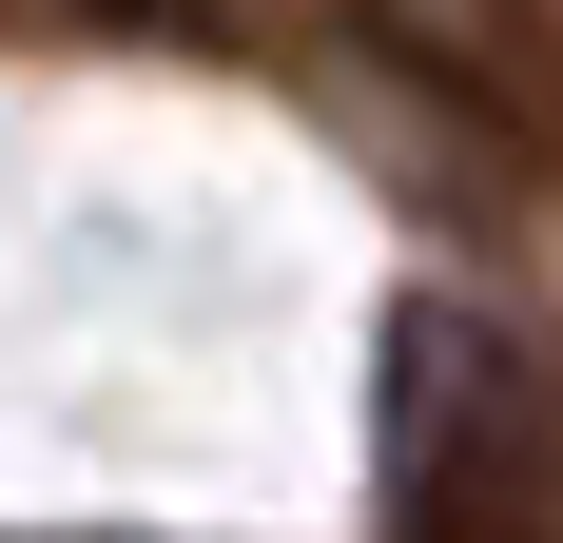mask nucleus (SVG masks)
<instances>
[{
	"label": "nucleus",
	"instance_id": "1",
	"mask_svg": "<svg viewBox=\"0 0 563 543\" xmlns=\"http://www.w3.org/2000/svg\"><path fill=\"white\" fill-rule=\"evenodd\" d=\"M389 524L408 543H563V350L506 311H389Z\"/></svg>",
	"mask_w": 563,
	"mask_h": 543
},
{
	"label": "nucleus",
	"instance_id": "2",
	"mask_svg": "<svg viewBox=\"0 0 563 543\" xmlns=\"http://www.w3.org/2000/svg\"><path fill=\"white\" fill-rule=\"evenodd\" d=\"M98 20H195V0H98Z\"/></svg>",
	"mask_w": 563,
	"mask_h": 543
}]
</instances>
